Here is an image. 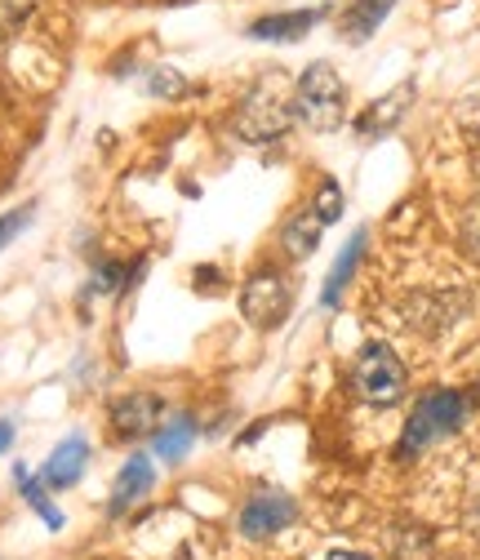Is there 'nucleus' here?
<instances>
[{
	"label": "nucleus",
	"instance_id": "obj_1",
	"mask_svg": "<svg viewBox=\"0 0 480 560\" xmlns=\"http://www.w3.org/2000/svg\"><path fill=\"white\" fill-rule=\"evenodd\" d=\"M463 418H467V400L463 392H449V387H432L414 413H409V423L400 432V458H414L423 450H432L436 441L454 436L463 428Z\"/></svg>",
	"mask_w": 480,
	"mask_h": 560
},
{
	"label": "nucleus",
	"instance_id": "obj_2",
	"mask_svg": "<svg viewBox=\"0 0 480 560\" xmlns=\"http://www.w3.org/2000/svg\"><path fill=\"white\" fill-rule=\"evenodd\" d=\"M294 116L316 133H329V129H338L342 120H348V85H342V77L333 72V62H312L298 77Z\"/></svg>",
	"mask_w": 480,
	"mask_h": 560
},
{
	"label": "nucleus",
	"instance_id": "obj_3",
	"mask_svg": "<svg viewBox=\"0 0 480 560\" xmlns=\"http://www.w3.org/2000/svg\"><path fill=\"white\" fill-rule=\"evenodd\" d=\"M352 392L365 405H374V409H391V405L405 400L409 374H405L400 357L391 352L387 342H365L356 352V361H352Z\"/></svg>",
	"mask_w": 480,
	"mask_h": 560
},
{
	"label": "nucleus",
	"instance_id": "obj_4",
	"mask_svg": "<svg viewBox=\"0 0 480 560\" xmlns=\"http://www.w3.org/2000/svg\"><path fill=\"white\" fill-rule=\"evenodd\" d=\"M290 120H294V103H290V90L281 77H262L236 112V129L249 138V143H271V138H281L290 129Z\"/></svg>",
	"mask_w": 480,
	"mask_h": 560
},
{
	"label": "nucleus",
	"instance_id": "obj_5",
	"mask_svg": "<svg viewBox=\"0 0 480 560\" xmlns=\"http://www.w3.org/2000/svg\"><path fill=\"white\" fill-rule=\"evenodd\" d=\"M290 303H294V290H290V280L277 267L254 271L245 280V290H241V312L258 329H277L290 316Z\"/></svg>",
	"mask_w": 480,
	"mask_h": 560
},
{
	"label": "nucleus",
	"instance_id": "obj_6",
	"mask_svg": "<svg viewBox=\"0 0 480 560\" xmlns=\"http://www.w3.org/2000/svg\"><path fill=\"white\" fill-rule=\"evenodd\" d=\"M298 508L290 494H281V489H258V494L245 499L241 516H236V529L249 538V542H267V538H277L294 525Z\"/></svg>",
	"mask_w": 480,
	"mask_h": 560
},
{
	"label": "nucleus",
	"instance_id": "obj_7",
	"mask_svg": "<svg viewBox=\"0 0 480 560\" xmlns=\"http://www.w3.org/2000/svg\"><path fill=\"white\" fill-rule=\"evenodd\" d=\"M396 10V0H333V23H338V36L348 45H365L383 19Z\"/></svg>",
	"mask_w": 480,
	"mask_h": 560
},
{
	"label": "nucleus",
	"instance_id": "obj_8",
	"mask_svg": "<svg viewBox=\"0 0 480 560\" xmlns=\"http://www.w3.org/2000/svg\"><path fill=\"white\" fill-rule=\"evenodd\" d=\"M161 413H165V405L156 392H129L112 405V428L120 436H148L161 428Z\"/></svg>",
	"mask_w": 480,
	"mask_h": 560
},
{
	"label": "nucleus",
	"instance_id": "obj_9",
	"mask_svg": "<svg viewBox=\"0 0 480 560\" xmlns=\"http://www.w3.org/2000/svg\"><path fill=\"white\" fill-rule=\"evenodd\" d=\"M152 485H156V467H152V458L133 454V458L120 467L116 485H112V516L133 512V508H139V503L152 494Z\"/></svg>",
	"mask_w": 480,
	"mask_h": 560
},
{
	"label": "nucleus",
	"instance_id": "obj_10",
	"mask_svg": "<svg viewBox=\"0 0 480 560\" xmlns=\"http://www.w3.org/2000/svg\"><path fill=\"white\" fill-rule=\"evenodd\" d=\"M409 103H414V81H405L400 90H391V94H383L378 103H370V107L356 116V133H361V138H383V133H391V129L405 120Z\"/></svg>",
	"mask_w": 480,
	"mask_h": 560
},
{
	"label": "nucleus",
	"instance_id": "obj_11",
	"mask_svg": "<svg viewBox=\"0 0 480 560\" xmlns=\"http://www.w3.org/2000/svg\"><path fill=\"white\" fill-rule=\"evenodd\" d=\"M85 463H90V441H85V436H67V441L49 454V463H45V471H40L45 489H72V485L85 476Z\"/></svg>",
	"mask_w": 480,
	"mask_h": 560
},
{
	"label": "nucleus",
	"instance_id": "obj_12",
	"mask_svg": "<svg viewBox=\"0 0 480 560\" xmlns=\"http://www.w3.org/2000/svg\"><path fill=\"white\" fill-rule=\"evenodd\" d=\"M325 19V10H294V14H267V19H258L254 27H249V36L254 40H298V36H307L316 23Z\"/></svg>",
	"mask_w": 480,
	"mask_h": 560
},
{
	"label": "nucleus",
	"instance_id": "obj_13",
	"mask_svg": "<svg viewBox=\"0 0 480 560\" xmlns=\"http://www.w3.org/2000/svg\"><path fill=\"white\" fill-rule=\"evenodd\" d=\"M320 232H325V223L316 219V209L307 205V209H298V214L285 223L281 245H285V254H290V258H312V254H316V245H320Z\"/></svg>",
	"mask_w": 480,
	"mask_h": 560
},
{
	"label": "nucleus",
	"instance_id": "obj_14",
	"mask_svg": "<svg viewBox=\"0 0 480 560\" xmlns=\"http://www.w3.org/2000/svg\"><path fill=\"white\" fill-rule=\"evenodd\" d=\"M361 254H365V232H356V236L348 241V249L338 254V262H333V271H329V280H325V290H320V303H325V307H338V299H342V290H348L352 271L361 267Z\"/></svg>",
	"mask_w": 480,
	"mask_h": 560
},
{
	"label": "nucleus",
	"instance_id": "obj_15",
	"mask_svg": "<svg viewBox=\"0 0 480 560\" xmlns=\"http://www.w3.org/2000/svg\"><path fill=\"white\" fill-rule=\"evenodd\" d=\"M191 441H196V418L191 413H178L156 432V458L161 463H183L191 454Z\"/></svg>",
	"mask_w": 480,
	"mask_h": 560
},
{
	"label": "nucleus",
	"instance_id": "obj_16",
	"mask_svg": "<svg viewBox=\"0 0 480 560\" xmlns=\"http://www.w3.org/2000/svg\"><path fill=\"white\" fill-rule=\"evenodd\" d=\"M14 480L23 485V499H27V508L49 525V529H62V512L45 499V480H36V476H27V467H14Z\"/></svg>",
	"mask_w": 480,
	"mask_h": 560
},
{
	"label": "nucleus",
	"instance_id": "obj_17",
	"mask_svg": "<svg viewBox=\"0 0 480 560\" xmlns=\"http://www.w3.org/2000/svg\"><path fill=\"white\" fill-rule=\"evenodd\" d=\"M312 209H316V219H320L325 228H329V223H338V219H342V187H338L333 178H325V183L316 187Z\"/></svg>",
	"mask_w": 480,
	"mask_h": 560
},
{
	"label": "nucleus",
	"instance_id": "obj_18",
	"mask_svg": "<svg viewBox=\"0 0 480 560\" xmlns=\"http://www.w3.org/2000/svg\"><path fill=\"white\" fill-rule=\"evenodd\" d=\"M32 223V205H23V209H10V214H0V249H5L23 228Z\"/></svg>",
	"mask_w": 480,
	"mask_h": 560
},
{
	"label": "nucleus",
	"instance_id": "obj_19",
	"mask_svg": "<svg viewBox=\"0 0 480 560\" xmlns=\"http://www.w3.org/2000/svg\"><path fill=\"white\" fill-rule=\"evenodd\" d=\"M152 94H187V81L183 72H174V67H156V77L148 81Z\"/></svg>",
	"mask_w": 480,
	"mask_h": 560
},
{
	"label": "nucleus",
	"instance_id": "obj_20",
	"mask_svg": "<svg viewBox=\"0 0 480 560\" xmlns=\"http://www.w3.org/2000/svg\"><path fill=\"white\" fill-rule=\"evenodd\" d=\"M27 10H32V0H0V27H19L23 19H27Z\"/></svg>",
	"mask_w": 480,
	"mask_h": 560
},
{
	"label": "nucleus",
	"instance_id": "obj_21",
	"mask_svg": "<svg viewBox=\"0 0 480 560\" xmlns=\"http://www.w3.org/2000/svg\"><path fill=\"white\" fill-rule=\"evenodd\" d=\"M467 236H471V245L480 249V200L471 205V214H467Z\"/></svg>",
	"mask_w": 480,
	"mask_h": 560
},
{
	"label": "nucleus",
	"instance_id": "obj_22",
	"mask_svg": "<svg viewBox=\"0 0 480 560\" xmlns=\"http://www.w3.org/2000/svg\"><path fill=\"white\" fill-rule=\"evenodd\" d=\"M325 560H374V556H365V551H348V547H333Z\"/></svg>",
	"mask_w": 480,
	"mask_h": 560
},
{
	"label": "nucleus",
	"instance_id": "obj_23",
	"mask_svg": "<svg viewBox=\"0 0 480 560\" xmlns=\"http://www.w3.org/2000/svg\"><path fill=\"white\" fill-rule=\"evenodd\" d=\"M10 441H14V428H10V423H0V454L10 450Z\"/></svg>",
	"mask_w": 480,
	"mask_h": 560
},
{
	"label": "nucleus",
	"instance_id": "obj_24",
	"mask_svg": "<svg viewBox=\"0 0 480 560\" xmlns=\"http://www.w3.org/2000/svg\"><path fill=\"white\" fill-rule=\"evenodd\" d=\"M174 560H200V556H196L191 547H178V556H174Z\"/></svg>",
	"mask_w": 480,
	"mask_h": 560
},
{
	"label": "nucleus",
	"instance_id": "obj_25",
	"mask_svg": "<svg viewBox=\"0 0 480 560\" xmlns=\"http://www.w3.org/2000/svg\"><path fill=\"white\" fill-rule=\"evenodd\" d=\"M471 525H476V529H480V499H476V503H471Z\"/></svg>",
	"mask_w": 480,
	"mask_h": 560
},
{
	"label": "nucleus",
	"instance_id": "obj_26",
	"mask_svg": "<svg viewBox=\"0 0 480 560\" xmlns=\"http://www.w3.org/2000/svg\"><path fill=\"white\" fill-rule=\"evenodd\" d=\"M0 36H5V27H0Z\"/></svg>",
	"mask_w": 480,
	"mask_h": 560
},
{
	"label": "nucleus",
	"instance_id": "obj_27",
	"mask_svg": "<svg viewBox=\"0 0 480 560\" xmlns=\"http://www.w3.org/2000/svg\"><path fill=\"white\" fill-rule=\"evenodd\" d=\"M476 392H480V387H476Z\"/></svg>",
	"mask_w": 480,
	"mask_h": 560
}]
</instances>
